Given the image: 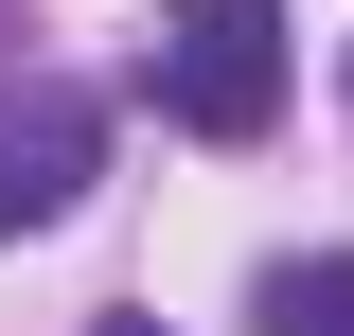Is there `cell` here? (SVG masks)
Returning a JSON list of instances; mask_svg holds the SVG:
<instances>
[{"label": "cell", "instance_id": "obj_4", "mask_svg": "<svg viewBox=\"0 0 354 336\" xmlns=\"http://www.w3.org/2000/svg\"><path fill=\"white\" fill-rule=\"evenodd\" d=\"M88 336H160V319H88Z\"/></svg>", "mask_w": 354, "mask_h": 336}, {"label": "cell", "instance_id": "obj_1", "mask_svg": "<svg viewBox=\"0 0 354 336\" xmlns=\"http://www.w3.org/2000/svg\"><path fill=\"white\" fill-rule=\"evenodd\" d=\"M160 106L195 142H266V106H283V0H195L160 36Z\"/></svg>", "mask_w": 354, "mask_h": 336}, {"label": "cell", "instance_id": "obj_5", "mask_svg": "<svg viewBox=\"0 0 354 336\" xmlns=\"http://www.w3.org/2000/svg\"><path fill=\"white\" fill-rule=\"evenodd\" d=\"M337 88H354V71H337Z\"/></svg>", "mask_w": 354, "mask_h": 336}, {"label": "cell", "instance_id": "obj_2", "mask_svg": "<svg viewBox=\"0 0 354 336\" xmlns=\"http://www.w3.org/2000/svg\"><path fill=\"white\" fill-rule=\"evenodd\" d=\"M88 177H106V106L71 71H18L0 88V230H53Z\"/></svg>", "mask_w": 354, "mask_h": 336}, {"label": "cell", "instance_id": "obj_3", "mask_svg": "<svg viewBox=\"0 0 354 336\" xmlns=\"http://www.w3.org/2000/svg\"><path fill=\"white\" fill-rule=\"evenodd\" d=\"M248 336H354V248H301L248 283Z\"/></svg>", "mask_w": 354, "mask_h": 336}]
</instances>
